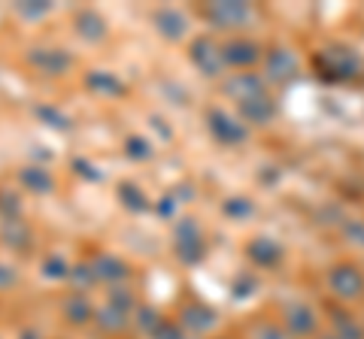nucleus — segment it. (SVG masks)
Instances as JSON below:
<instances>
[{
  "instance_id": "nucleus-11",
  "label": "nucleus",
  "mask_w": 364,
  "mask_h": 339,
  "mask_svg": "<svg viewBox=\"0 0 364 339\" xmlns=\"http://www.w3.org/2000/svg\"><path fill=\"white\" fill-rule=\"evenodd\" d=\"M246 255L252 257L258 267H273V264H279V257H282V245L277 240H270V236H255V240L249 243Z\"/></svg>"
},
{
  "instance_id": "nucleus-28",
  "label": "nucleus",
  "mask_w": 364,
  "mask_h": 339,
  "mask_svg": "<svg viewBox=\"0 0 364 339\" xmlns=\"http://www.w3.org/2000/svg\"><path fill=\"white\" fill-rule=\"evenodd\" d=\"M109 306H116V309H122V312H131V309L136 306V303H134V294H131L128 288H112Z\"/></svg>"
},
{
  "instance_id": "nucleus-7",
  "label": "nucleus",
  "mask_w": 364,
  "mask_h": 339,
  "mask_svg": "<svg viewBox=\"0 0 364 339\" xmlns=\"http://www.w3.org/2000/svg\"><path fill=\"white\" fill-rule=\"evenodd\" d=\"M222 58H225V67H240V70H249L252 64L261 61V46L255 40H243L237 37L231 43L222 46Z\"/></svg>"
},
{
  "instance_id": "nucleus-17",
  "label": "nucleus",
  "mask_w": 364,
  "mask_h": 339,
  "mask_svg": "<svg viewBox=\"0 0 364 339\" xmlns=\"http://www.w3.org/2000/svg\"><path fill=\"white\" fill-rule=\"evenodd\" d=\"M179 318L186 327H191V330H207V327L215 324V312L210 306H203V303H188V306L179 312Z\"/></svg>"
},
{
  "instance_id": "nucleus-10",
  "label": "nucleus",
  "mask_w": 364,
  "mask_h": 339,
  "mask_svg": "<svg viewBox=\"0 0 364 339\" xmlns=\"http://www.w3.org/2000/svg\"><path fill=\"white\" fill-rule=\"evenodd\" d=\"M225 91L231 94L237 104H246V100H252V97L267 94L264 82H261L255 73H237V76H231V79H228V85H225Z\"/></svg>"
},
{
  "instance_id": "nucleus-13",
  "label": "nucleus",
  "mask_w": 364,
  "mask_h": 339,
  "mask_svg": "<svg viewBox=\"0 0 364 339\" xmlns=\"http://www.w3.org/2000/svg\"><path fill=\"white\" fill-rule=\"evenodd\" d=\"M85 88L95 94H104V97H122L124 94V82L116 73H104V70H91L85 76Z\"/></svg>"
},
{
  "instance_id": "nucleus-6",
  "label": "nucleus",
  "mask_w": 364,
  "mask_h": 339,
  "mask_svg": "<svg viewBox=\"0 0 364 339\" xmlns=\"http://www.w3.org/2000/svg\"><path fill=\"white\" fill-rule=\"evenodd\" d=\"M203 16L219 28H240V25H246V21H252L255 13H252L249 4H225V0H219V4H210L207 9H203Z\"/></svg>"
},
{
  "instance_id": "nucleus-25",
  "label": "nucleus",
  "mask_w": 364,
  "mask_h": 339,
  "mask_svg": "<svg viewBox=\"0 0 364 339\" xmlns=\"http://www.w3.org/2000/svg\"><path fill=\"white\" fill-rule=\"evenodd\" d=\"M124 152H128V157H134V161H149V157L155 155L152 143H146L143 137H128L124 140Z\"/></svg>"
},
{
  "instance_id": "nucleus-12",
  "label": "nucleus",
  "mask_w": 364,
  "mask_h": 339,
  "mask_svg": "<svg viewBox=\"0 0 364 339\" xmlns=\"http://www.w3.org/2000/svg\"><path fill=\"white\" fill-rule=\"evenodd\" d=\"M18 182L25 185L28 191H33V194H52L55 191V179L46 167H21L18 170Z\"/></svg>"
},
{
  "instance_id": "nucleus-30",
  "label": "nucleus",
  "mask_w": 364,
  "mask_h": 339,
  "mask_svg": "<svg viewBox=\"0 0 364 339\" xmlns=\"http://www.w3.org/2000/svg\"><path fill=\"white\" fill-rule=\"evenodd\" d=\"M16 9H18V16H25V18H43L52 9V4H33V0H21V4H16Z\"/></svg>"
},
{
  "instance_id": "nucleus-3",
  "label": "nucleus",
  "mask_w": 364,
  "mask_h": 339,
  "mask_svg": "<svg viewBox=\"0 0 364 339\" xmlns=\"http://www.w3.org/2000/svg\"><path fill=\"white\" fill-rule=\"evenodd\" d=\"M188 58H191V64H195L203 76H210V79H215L225 70L222 49L215 46L210 37H198L195 43H191V46H188Z\"/></svg>"
},
{
  "instance_id": "nucleus-14",
  "label": "nucleus",
  "mask_w": 364,
  "mask_h": 339,
  "mask_svg": "<svg viewBox=\"0 0 364 339\" xmlns=\"http://www.w3.org/2000/svg\"><path fill=\"white\" fill-rule=\"evenodd\" d=\"M294 73H298V58H294V52L289 49H273L267 55V76L270 79H291Z\"/></svg>"
},
{
  "instance_id": "nucleus-1",
  "label": "nucleus",
  "mask_w": 364,
  "mask_h": 339,
  "mask_svg": "<svg viewBox=\"0 0 364 339\" xmlns=\"http://www.w3.org/2000/svg\"><path fill=\"white\" fill-rule=\"evenodd\" d=\"M207 128H210V133H213V137L219 140L222 145H240V143H246V137H249L246 124H243L240 118H234L231 112L219 109V106L207 109Z\"/></svg>"
},
{
  "instance_id": "nucleus-32",
  "label": "nucleus",
  "mask_w": 364,
  "mask_h": 339,
  "mask_svg": "<svg viewBox=\"0 0 364 339\" xmlns=\"http://www.w3.org/2000/svg\"><path fill=\"white\" fill-rule=\"evenodd\" d=\"M152 339H182V330H179V324H173V321H161L152 330Z\"/></svg>"
},
{
  "instance_id": "nucleus-35",
  "label": "nucleus",
  "mask_w": 364,
  "mask_h": 339,
  "mask_svg": "<svg viewBox=\"0 0 364 339\" xmlns=\"http://www.w3.org/2000/svg\"><path fill=\"white\" fill-rule=\"evenodd\" d=\"M255 339H289L286 333L279 330V327H270V324H261L255 330Z\"/></svg>"
},
{
  "instance_id": "nucleus-22",
  "label": "nucleus",
  "mask_w": 364,
  "mask_h": 339,
  "mask_svg": "<svg viewBox=\"0 0 364 339\" xmlns=\"http://www.w3.org/2000/svg\"><path fill=\"white\" fill-rule=\"evenodd\" d=\"M322 61H328V70H331L334 76H346V73H352V70L358 67V61L352 58L349 52H340V49L325 52V55H322Z\"/></svg>"
},
{
  "instance_id": "nucleus-34",
  "label": "nucleus",
  "mask_w": 364,
  "mask_h": 339,
  "mask_svg": "<svg viewBox=\"0 0 364 339\" xmlns=\"http://www.w3.org/2000/svg\"><path fill=\"white\" fill-rule=\"evenodd\" d=\"M18 282V273L9 264H0V291H6V288H13Z\"/></svg>"
},
{
  "instance_id": "nucleus-4",
  "label": "nucleus",
  "mask_w": 364,
  "mask_h": 339,
  "mask_svg": "<svg viewBox=\"0 0 364 339\" xmlns=\"http://www.w3.org/2000/svg\"><path fill=\"white\" fill-rule=\"evenodd\" d=\"M328 285H331V291L337 294L340 300H355L364 294V276L358 267L352 264H337L331 273H328Z\"/></svg>"
},
{
  "instance_id": "nucleus-29",
  "label": "nucleus",
  "mask_w": 364,
  "mask_h": 339,
  "mask_svg": "<svg viewBox=\"0 0 364 339\" xmlns=\"http://www.w3.org/2000/svg\"><path fill=\"white\" fill-rule=\"evenodd\" d=\"M124 315H128V312H122V309H116V306H107L104 312H100V324L109 327V330H119V327L128 324V318H124Z\"/></svg>"
},
{
  "instance_id": "nucleus-15",
  "label": "nucleus",
  "mask_w": 364,
  "mask_h": 339,
  "mask_svg": "<svg viewBox=\"0 0 364 339\" xmlns=\"http://www.w3.org/2000/svg\"><path fill=\"white\" fill-rule=\"evenodd\" d=\"M240 116L252 124H267L277 116V104H273L267 94H261V97H252V100H246V104H240Z\"/></svg>"
},
{
  "instance_id": "nucleus-31",
  "label": "nucleus",
  "mask_w": 364,
  "mask_h": 339,
  "mask_svg": "<svg viewBox=\"0 0 364 339\" xmlns=\"http://www.w3.org/2000/svg\"><path fill=\"white\" fill-rule=\"evenodd\" d=\"M70 279L76 282V285H91V282H97V273L91 264H79L70 269Z\"/></svg>"
},
{
  "instance_id": "nucleus-36",
  "label": "nucleus",
  "mask_w": 364,
  "mask_h": 339,
  "mask_svg": "<svg viewBox=\"0 0 364 339\" xmlns=\"http://www.w3.org/2000/svg\"><path fill=\"white\" fill-rule=\"evenodd\" d=\"M76 170H82V173H79V176H88V179H95V182H97V170L95 167H91V164H85V161H76Z\"/></svg>"
},
{
  "instance_id": "nucleus-2",
  "label": "nucleus",
  "mask_w": 364,
  "mask_h": 339,
  "mask_svg": "<svg viewBox=\"0 0 364 339\" xmlns=\"http://www.w3.org/2000/svg\"><path fill=\"white\" fill-rule=\"evenodd\" d=\"M176 255L182 264H198L207 255V245H203V236L195 218H182L176 224Z\"/></svg>"
},
{
  "instance_id": "nucleus-23",
  "label": "nucleus",
  "mask_w": 364,
  "mask_h": 339,
  "mask_svg": "<svg viewBox=\"0 0 364 339\" xmlns=\"http://www.w3.org/2000/svg\"><path fill=\"white\" fill-rule=\"evenodd\" d=\"M33 116L43 118L55 130H70V118H67L61 109H55V106H37V109H33Z\"/></svg>"
},
{
  "instance_id": "nucleus-19",
  "label": "nucleus",
  "mask_w": 364,
  "mask_h": 339,
  "mask_svg": "<svg viewBox=\"0 0 364 339\" xmlns=\"http://www.w3.org/2000/svg\"><path fill=\"white\" fill-rule=\"evenodd\" d=\"M286 324L291 327L294 333H313L316 330V315L310 306H304V303H294V306L286 309Z\"/></svg>"
},
{
  "instance_id": "nucleus-16",
  "label": "nucleus",
  "mask_w": 364,
  "mask_h": 339,
  "mask_svg": "<svg viewBox=\"0 0 364 339\" xmlns=\"http://www.w3.org/2000/svg\"><path fill=\"white\" fill-rule=\"evenodd\" d=\"M91 267H95V273L100 282H122L128 279V264L119 261L116 255H97L95 261H91Z\"/></svg>"
},
{
  "instance_id": "nucleus-21",
  "label": "nucleus",
  "mask_w": 364,
  "mask_h": 339,
  "mask_svg": "<svg viewBox=\"0 0 364 339\" xmlns=\"http://www.w3.org/2000/svg\"><path fill=\"white\" fill-rule=\"evenodd\" d=\"M64 315H67V321H73V324H85L91 318V303L85 300V294H70V297L64 300Z\"/></svg>"
},
{
  "instance_id": "nucleus-26",
  "label": "nucleus",
  "mask_w": 364,
  "mask_h": 339,
  "mask_svg": "<svg viewBox=\"0 0 364 339\" xmlns=\"http://www.w3.org/2000/svg\"><path fill=\"white\" fill-rule=\"evenodd\" d=\"M222 212L231 218H249L255 212V206H252V200H246V197H231V200H225Z\"/></svg>"
},
{
  "instance_id": "nucleus-27",
  "label": "nucleus",
  "mask_w": 364,
  "mask_h": 339,
  "mask_svg": "<svg viewBox=\"0 0 364 339\" xmlns=\"http://www.w3.org/2000/svg\"><path fill=\"white\" fill-rule=\"evenodd\" d=\"M0 218L4 221H13V218H21V200L9 191H0Z\"/></svg>"
},
{
  "instance_id": "nucleus-5",
  "label": "nucleus",
  "mask_w": 364,
  "mask_h": 339,
  "mask_svg": "<svg viewBox=\"0 0 364 339\" xmlns=\"http://www.w3.org/2000/svg\"><path fill=\"white\" fill-rule=\"evenodd\" d=\"M28 64L37 67V73H43V76H64L73 67V58H70V52H64V49L40 46V49L28 52Z\"/></svg>"
},
{
  "instance_id": "nucleus-24",
  "label": "nucleus",
  "mask_w": 364,
  "mask_h": 339,
  "mask_svg": "<svg viewBox=\"0 0 364 339\" xmlns=\"http://www.w3.org/2000/svg\"><path fill=\"white\" fill-rule=\"evenodd\" d=\"M43 276L46 279H70V267H67L61 255H49L43 261Z\"/></svg>"
},
{
  "instance_id": "nucleus-9",
  "label": "nucleus",
  "mask_w": 364,
  "mask_h": 339,
  "mask_svg": "<svg viewBox=\"0 0 364 339\" xmlns=\"http://www.w3.org/2000/svg\"><path fill=\"white\" fill-rule=\"evenodd\" d=\"M76 33L85 43H104L107 33H109V25L97 9H79L76 13Z\"/></svg>"
},
{
  "instance_id": "nucleus-33",
  "label": "nucleus",
  "mask_w": 364,
  "mask_h": 339,
  "mask_svg": "<svg viewBox=\"0 0 364 339\" xmlns=\"http://www.w3.org/2000/svg\"><path fill=\"white\" fill-rule=\"evenodd\" d=\"M136 315H140L136 321H140L143 327H149V330H155V327L161 324V315H155V309H149V306H140V309H136Z\"/></svg>"
},
{
  "instance_id": "nucleus-8",
  "label": "nucleus",
  "mask_w": 364,
  "mask_h": 339,
  "mask_svg": "<svg viewBox=\"0 0 364 339\" xmlns=\"http://www.w3.org/2000/svg\"><path fill=\"white\" fill-rule=\"evenodd\" d=\"M152 25H155V30L161 33L164 40H182L186 37V30H188V18L182 16V9H176V6H161L158 13L152 16Z\"/></svg>"
},
{
  "instance_id": "nucleus-18",
  "label": "nucleus",
  "mask_w": 364,
  "mask_h": 339,
  "mask_svg": "<svg viewBox=\"0 0 364 339\" xmlns=\"http://www.w3.org/2000/svg\"><path fill=\"white\" fill-rule=\"evenodd\" d=\"M0 236H4V243L9 248H25L31 245V228L21 218H13V221H0Z\"/></svg>"
},
{
  "instance_id": "nucleus-20",
  "label": "nucleus",
  "mask_w": 364,
  "mask_h": 339,
  "mask_svg": "<svg viewBox=\"0 0 364 339\" xmlns=\"http://www.w3.org/2000/svg\"><path fill=\"white\" fill-rule=\"evenodd\" d=\"M116 194H119V200H122L131 212H146V209H149V200H146L143 188L134 185V182H128V179H124V182H119Z\"/></svg>"
},
{
  "instance_id": "nucleus-37",
  "label": "nucleus",
  "mask_w": 364,
  "mask_h": 339,
  "mask_svg": "<svg viewBox=\"0 0 364 339\" xmlns=\"http://www.w3.org/2000/svg\"><path fill=\"white\" fill-rule=\"evenodd\" d=\"M346 233H349V236H355V240L361 243V248H364V228H361V224H352V228H349Z\"/></svg>"
}]
</instances>
